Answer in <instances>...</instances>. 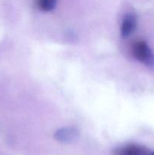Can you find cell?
<instances>
[{
  "label": "cell",
  "mask_w": 154,
  "mask_h": 155,
  "mask_svg": "<svg viewBox=\"0 0 154 155\" xmlns=\"http://www.w3.org/2000/svg\"><path fill=\"white\" fill-rule=\"evenodd\" d=\"M132 52L137 60L149 68H154V54L144 41H137L132 46Z\"/></svg>",
  "instance_id": "6da1fadb"
},
{
  "label": "cell",
  "mask_w": 154,
  "mask_h": 155,
  "mask_svg": "<svg viewBox=\"0 0 154 155\" xmlns=\"http://www.w3.org/2000/svg\"><path fill=\"white\" fill-rule=\"evenodd\" d=\"M79 136V133L75 129L70 128H62L58 130L54 134V137L57 141L63 143H70L76 140Z\"/></svg>",
  "instance_id": "7a4b0ae2"
},
{
  "label": "cell",
  "mask_w": 154,
  "mask_h": 155,
  "mask_svg": "<svg viewBox=\"0 0 154 155\" xmlns=\"http://www.w3.org/2000/svg\"><path fill=\"white\" fill-rule=\"evenodd\" d=\"M152 151L147 148L137 145H128L119 148L116 151L117 155H152Z\"/></svg>",
  "instance_id": "3957f363"
},
{
  "label": "cell",
  "mask_w": 154,
  "mask_h": 155,
  "mask_svg": "<svg viewBox=\"0 0 154 155\" xmlns=\"http://www.w3.org/2000/svg\"><path fill=\"white\" fill-rule=\"evenodd\" d=\"M137 24L136 17L133 14H128L125 16L121 26V34L123 37H128L134 31Z\"/></svg>",
  "instance_id": "277c9868"
},
{
  "label": "cell",
  "mask_w": 154,
  "mask_h": 155,
  "mask_svg": "<svg viewBox=\"0 0 154 155\" xmlns=\"http://www.w3.org/2000/svg\"><path fill=\"white\" fill-rule=\"evenodd\" d=\"M57 0H38V6L44 12H50L54 8Z\"/></svg>",
  "instance_id": "5b68a950"
}]
</instances>
